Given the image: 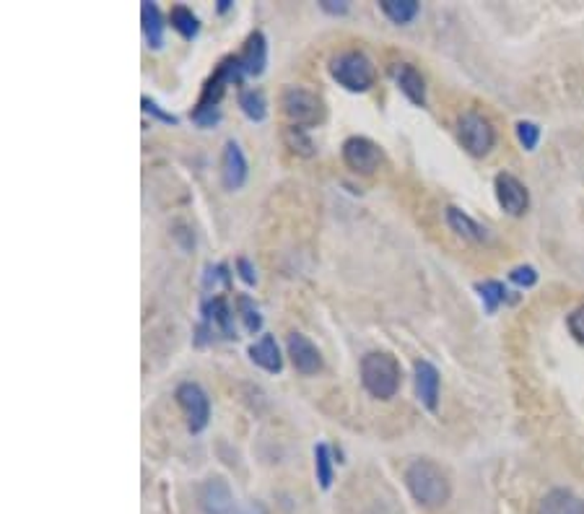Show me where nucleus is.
Returning a JSON list of instances; mask_svg holds the SVG:
<instances>
[{"label":"nucleus","instance_id":"obj_1","mask_svg":"<svg viewBox=\"0 0 584 514\" xmlns=\"http://www.w3.org/2000/svg\"><path fill=\"white\" fill-rule=\"evenodd\" d=\"M405 486H408L411 497L421 507H429V509H436V507L447 504L449 494H452L447 473L434 463V460H426V457L413 460L405 468Z\"/></svg>","mask_w":584,"mask_h":514},{"label":"nucleus","instance_id":"obj_2","mask_svg":"<svg viewBox=\"0 0 584 514\" xmlns=\"http://www.w3.org/2000/svg\"><path fill=\"white\" fill-rule=\"evenodd\" d=\"M400 364L387 351H372L361 359V385L379 400H390L400 390Z\"/></svg>","mask_w":584,"mask_h":514},{"label":"nucleus","instance_id":"obj_3","mask_svg":"<svg viewBox=\"0 0 584 514\" xmlns=\"http://www.w3.org/2000/svg\"><path fill=\"white\" fill-rule=\"evenodd\" d=\"M330 76L338 81V86H343L345 91L364 94L377 81V68L361 50H345L330 60Z\"/></svg>","mask_w":584,"mask_h":514},{"label":"nucleus","instance_id":"obj_4","mask_svg":"<svg viewBox=\"0 0 584 514\" xmlns=\"http://www.w3.org/2000/svg\"><path fill=\"white\" fill-rule=\"evenodd\" d=\"M281 107H283V115L292 120L293 128H314L325 120V102L310 91V88H302V86H286L281 91Z\"/></svg>","mask_w":584,"mask_h":514},{"label":"nucleus","instance_id":"obj_5","mask_svg":"<svg viewBox=\"0 0 584 514\" xmlns=\"http://www.w3.org/2000/svg\"><path fill=\"white\" fill-rule=\"evenodd\" d=\"M457 136H460V143H463V149L470 156H486L497 143L494 125L486 120L483 115H476V112H467V115L460 118Z\"/></svg>","mask_w":584,"mask_h":514},{"label":"nucleus","instance_id":"obj_6","mask_svg":"<svg viewBox=\"0 0 584 514\" xmlns=\"http://www.w3.org/2000/svg\"><path fill=\"white\" fill-rule=\"evenodd\" d=\"M177 403L188 416V428L192 434H200L210 421V397L195 382H182L177 387Z\"/></svg>","mask_w":584,"mask_h":514},{"label":"nucleus","instance_id":"obj_7","mask_svg":"<svg viewBox=\"0 0 584 514\" xmlns=\"http://www.w3.org/2000/svg\"><path fill=\"white\" fill-rule=\"evenodd\" d=\"M343 161L356 174H374L384 164V154L372 138L351 136L343 143Z\"/></svg>","mask_w":584,"mask_h":514},{"label":"nucleus","instance_id":"obj_8","mask_svg":"<svg viewBox=\"0 0 584 514\" xmlns=\"http://www.w3.org/2000/svg\"><path fill=\"white\" fill-rule=\"evenodd\" d=\"M494 188H497V200L498 206L504 208V213H509V216H525L528 213V208H530V192L517 180L515 174H509V171L497 174Z\"/></svg>","mask_w":584,"mask_h":514},{"label":"nucleus","instance_id":"obj_9","mask_svg":"<svg viewBox=\"0 0 584 514\" xmlns=\"http://www.w3.org/2000/svg\"><path fill=\"white\" fill-rule=\"evenodd\" d=\"M286 351H289L293 369H296L299 375L312 377V375H317V372L323 369V354H320V348H317L307 335H302V333H289V338H286Z\"/></svg>","mask_w":584,"mask_h":514},{"label":"nucleus","instance_id":"obj_10","mask_svg":"<svg viewBox=\"0 0 584 514\" xmlns=\"http://www.w3.org/2000/svg\"><path fill=\"white\" fill-rule=\"evenodd\" d=\"M413 379H415L418 403H421L426 411H436V408H439V390H442L439 369H436L431 361H415V366H413Z\"/></svg>","mask_w":584,"mask_h":514},{"label":"nucleus","instance_id":"obj_11","mask_svg":"<svg viewBox=\"0 0 584 514\" xmlns=\"http://www.w3.org/2000/svg\"><path fill=\"white\" fill-rule=\"evenodd\" d=\"M221 182L226 190H240L247 182V159L237 140H226L221 154Z\"/></svg>","mask_w":584,"mask_h":514},{"label":"nucleus","instance_id":"obj_12","mask_svg":"<svg viewBox=\"0 0 584 514\" xmlns=\"http://www.w3.org/2000/svg\"><path fill=\"white\" fill-rule=\"evenodd\" d=\"M390 73L395 78L397 88L408 97V102H413L415 107H426V81L411 63H395Z\"/></svg>","mask_w":584,"mask_h":514},{"label":"nucleus","instance_id":"obj_13","mask_svg":"<svg viewBox=\"0 0 584 514\" xmlns=\"http://www.w3.org/2000/svg\"><path fill=\"white\" fill-rule=\"evenodd\" d=\"M203 320L206 327L210 330H219L224 338H237V330H234V312L229 307L224 296H213L203 302Z\"/></svg>","mask_w":584,"mask_h":514},{"label":"nucleus","instance_id":"obj_14","mask_svg":"<svg viewBox=\"0 0 584 514\" xmlns=\"http://www.w3.org/2000/svg\"><path fill=\"white\" fill-rule=\"evenodd\" d=\"M237 57H240L244 76H262L265 63H268V45H265L262 32H252L247 36V42H244V47Z\"/></svg>","mask_w":584,"mask_h":514},{"label":"nucleus","instance_id":"obj_15","mask_svg":"<svg viewBox=\"0 0 584 514\" xmlns=\"http://www.w3.org/2000/svg\"><path fill=\"white\" fill-rule=\"evenodd\" d=\"M538 514H584V501L569 488H553L540 499Z\"/></svg>","mask_w":584,"mask_h":514},{"label":"nucleus","instance_id":"obj_16","mask_svg":"<svg viewBox=\"0 0 584 514\" xmlns=\"http://www.w3.org/2000/svg\"><path fill=\"white\" fill-rule=\"evenodd\" d=\"M250 359L258 364L260 369L278 375L283 369V356H281V348L275 343L273 335H262L260 341H255L250 345Z\"/></svg>","mask_w":584,"mask_h":514},{"label":"nucleus","instance_id":"obj_17","mask_svg":"<svg viewBox=\"0 0 584 514\" xmlns=\"http://www.w3.org/2000/svg\"><path fill=\"white\" fill-rule=\"evenodd\" d=\"M447 223L455 234H460V237L467 242H478V244H481V242L491 240L488 229L481 226L476 219H470V216H467L465 211H460V208H455V206L447 208Z\"/></svg>","mask_w":584,"mask_h":514},{"label":"nucleus","instance_id":"obj_18","mask_svg":"<svg viewBox=\"0 0 584 514\" xmlns=\"http://www.w3.org/2000/svg\"><path fill=\"white\" fill-rule=\"evenodd\" d=\"M200 501H203L208 514H231V509H234L231 491L219 478L208 480L203 494H200Z\"/></svg>","mask_w":584,"mask_h":514},{"label":"nucleus","instance_id":"obj_19","mask_svg":"<svg viewBox=\"0 0 584 514\" xmlns=\"http://www.w3.org/2000/svg\"><path fill=\"white\" fill-rule=\"evenodd\" d=\"M140 21H143V35L151 50H161L164 47V18L156 3H143L140 8Z\"/></svg>","mask_w":584,"mask_h":514},{"label":"nucleus","instance_id":"obj_20","mask_svg":"<svg viewBox=\"0 0 584 514\" xmlns=\"http://www.w3.org/2000/svg\"><path fill=\"white\" fill-rule=\"evenodd\" d=\"M379 8L397 26L411 24L413 18L418 16V11H421V5L415 0H379Z\"/></svg>","mask_w":584,"mask_h":514},{"label":"nucleus","instance_id":"obj_21","mask_svg":"<svg viewBox=\"0 0 584 514\" xmlns=\"http://www.w3.org/2000/svg\"><path fill=\"white\" fill-rule=\"evenodd\" d=\"M237 102H240L244 118H250L252 122H262L268 118V102H265V94L260 88H241Z\"/></svg>","mask_w":584,"mask_h":514},{"label":"nucleus","instance_id":"obj_22","mask_svg":"<svg viewBox=\"0 0 584 514\" xmlns=\"http://www.w3.org/2000/svg\"><path fill=\"white\" fill-rule=\"evenodd\" d=\"M169 21H172L174 32L179 36H185V39H195L198 32H200V21H198V16L190 11L188 5H174L172 14H169Z\"/></svg>","mask_w":584,"mask_h":514},{"label":"nucleus","instance_id":"obj_23","mask_svg":"<svg viewBox=\"0 0 584 514\" xmlns=\"http://www.w3.org/2000/svg\"><path fill=\"white\" fill-rule=\"evenodd\" d=\"M476 289L481 293L483 304H486V312H488V314H494L504 302H509V292H507V286H504L501 281H483Z\"/></svg>","mask_w":584,"mask_h":514},{"label":"nucleus","instance_id":"obj_24","mask_svg":"<svg viewBox=\"0 0 584 514\" xmlns=\"http://www.w3.org/2000/svg\"><path fill=\"white\" fill-rule=\"evenodd\" d=\"M314 473L320 480V488L327 491L333 486V449L325 442L314 447Z\"/></svg>","mask_w":584,"mask_h":514},{"label":"nucleus","instance_id":"obj_25","mask_svg":"<svg viewBox=\"0 0 584 514\" xmlns=\"http://www.w3.org/2000/svg\"><path fill=\"white\" fill-rule=\"evenodd\" d=\"M237 309H240L241 323H244V330L247 333H260L262 330V314H260V307L247 296V293H240L237 296Z\"/></svg>","mask_w":584,"mask_h":514},{"label":"nucleus","instance_id":"obj_26","mask_svg":"<svg viewBox=\"0 0 584 514\" xmlns=\"http://www.w3.org/2000/svg\"><path fill=\"white\" fill-rule=\"evenodd\" d=\"M517 138H519V143H522L525 151H535L538 143H540V128L530 120L517 122Z\"/></svg>","mask_w":584,"mask_h":514},{"label":"nucleus","instance_id":"obj_27","mask_svg":"<svg viewBox=\"0 0 584 514\" xmlns=\"http://www.w3.org/2000/svg\"><path fill=\"white\" fill-rule=\"evenodd\" d=\"M509 281L519 286V289H533L535 283H538V271H535L533 265H517L515 271L509 273Z\"/></svg>","mask_w":584,"mask_h":514},{"label":"nucleus","instance_id":"obj_28","mask_svg":"<svg viewBox=\"0 0 584 514\" xmlns=\"http://www.w3.org/2000/svg\"><path fill=\"white\" fill-rule=\"evenodd\" d=\"M286 138H289V146H292L293 151H299V154L304 156L312 154V140L310 138H304V128H293L292 125Z\"/></svg>","mask_w":584,"mask_h":514},{"label":"nucleus","instance_id":"obj_29","mask_svg":"<svg viewBox=\"0 0 584 514\" xmlns=\"http://www.w3.org/2000/svg\"><path fill=\"white\" fill-rule=\"evenodd\" d=\"M567 323H569V333L574 335V341H579L584 345V304L569 314Z\"/></svg>","mask_w":584,"mask_h":514},{"label":"nucleus","instance_id":"obj_30","mask_svg":"<svg viewBox=\"0 0 584 514\" xmlns=\"http://www.w3.org/2000/svg\"><path fill=\"white\" fill-rule=\"evenodd\" d=\"M140 104H143V112H146V115H151V118H156V120L167 122V125H177V122H179V118H174V115H169V112H164V109H161L156 102H151L149 97H143V102Z\"/></svg>","mask_w":584,"mask_h":514},{"label":"nucleus","instance_id":"obj_31","mask_svg":"<svg viewBox=\"0 0 584 514\" xmlns=\"http://www.w3.org/2000/svg\"><path fill=\"white\" fill-rule=\"evenodd\" d=\"M237 271H240V278L247 286H255V283H258V273H255V268L250 265L247 257H240V260H237Z\"/></svg>","mask_w":584,"mask_h":514},{"label":"nucleus","instance_id":"obj_32","mask_svg":"<svg viewBox=\"0 0 584 514\" xmlns=\"http://www.w3.org/2000/svg\"><path fill=\"white\" fill-rule=\"evenodd\" d=\"M216 281H221L226 289H229V268L226 265H216V268H208V275H206V286H216Z\"/></svg>","mask_w":584,"mask_h":514},{"label":"nucleus","instance_id":"obj_33","mask_svg":"<svg viewBox=\"0 0 584 514\" xmlns=\"http://www.w3.org/2000/svg\"><path fill=\"white\" fill-rule=\"evenodd\" d=\"M320 5H323V11H327V14H345V11H348L345 3H338V5H335V0H323Z\"/></svg>","mask_w":584,"mask_h":514},{"label":"nucleus","instance_id":"obj_34","mask_svg":"<svg viewBox=\"0 0 584 514\" xmlns=\"http://www.w3.org/2000/svg\"><path fill=\"white\" fill-rule=\"evenodd\" d=\"M229 8H231V3H229V0H219V11H221V14L229 11Z\"/></svg>","mask_w":584,"mask_h":514}]
</instances>
